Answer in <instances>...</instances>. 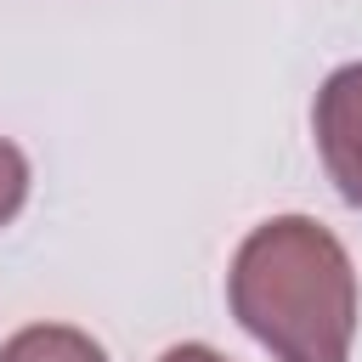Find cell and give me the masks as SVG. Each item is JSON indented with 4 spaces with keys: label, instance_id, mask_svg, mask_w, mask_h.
I'll list each match as a JSON object with an SVG mask.
<instances>
[{
    "label": "cell",
    "instance_id": "5",
    "mask_svg": "<svg viewBox=\"0 0 362 362\" xmlns=\"http://www.w3.org/2000/svg\"><path fill=\"white\" fill-rule=\"evenodd\" d=\"M158 362H226L221 351H209V345H170Z\"/></svg>",
    "mask_w": 362,
    "mask_h": 362
},
{
    "label": "cell",
    "instance_id": "3",
    "mask_svg": "<svg viewBox=\"0 0 362 362\" xmlns=\"http://www.w3.org/2000/svg\"><path fill=\"white\" fill-rule=\"evenodd\" d=\"M0 362H107V351L74 322H28L0 345Z\"/></svg>",
    "mask_w": 362,
    "mask_h": 362
},
{
    "label": "cell",
    "instance_id": "4",
    "mask_svg": "<svg viewBox=\"0 0 362 362\" xmlns=\"http://www.w3.org/2000/svg\"><path fill=\"white\" fill-rule=\"evenodd\" d=\"M23 204H28V158L17 141L0 136V226H11Z\"/></svg>",
    "mask_w": 362,
    "mask_h": 362
},
{
    "label": "cell",
    "instance_id": "1",
    "mask_svg": "<svg viewBox=\"0 0 362 362\" xmlns=\"http://www.w3.org/2000/svg\"><path fill=\"white\" fill-rule=\"evenodd\" d=\"M232 317L277 362H351L356 266L345 243L311 215L260 221L226 272Z\"/></svg>",
    "mask_w": 362,
    "mask_h": 362
},
{
    "label": "cell",
    "instance_id": "2",
    "mask_svg": "<svg viewBox=\"0 0 362 362\" xmlns=\"http://www.w3.org/2000/svg\"><path fill=\"white\" fill-rule=\"evenodd\" d=\"M311 136L334 192L351 209H362V62H345L322 79L311 102Z\"/></svg>",
    "mask_w": 362,
    "mask_h": 362
}]
</instances>
